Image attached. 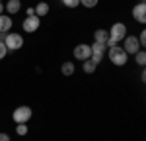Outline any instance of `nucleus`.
<instances>
[{"instance_id": "10", "label": "nucleus", "mask_w": 146, "mask_h": 141, "mask_svg": "<svg viewBox=\"0 0 146 141\" xmlns=\"http://www.w3.org/2000/svg\"><path fill=\"white\" fill-rule=\"evenodd\" d=\"M20 6H22V2H20V0H8V4H6V8H4V10H8V16H10V14L20 12Z\"/></svg>"}, {"instance_id": "8", "label": "nucleus", "mask_w": 146, "mask_h": 141, "mask_svg": "<svg viewBox=\"0 0 146 141\" xmlns=\"http://www.w3.org/2000/svg\"><path fill=\"white\" fill-rule=\"evenodd\" d=\"M133 16H135L136 22H140V23L146 22V4H144V2L136 4L135 8H133Z\"/></svg>"}, {"instance_id": "16", "label": "nucleus", "mask_w": 146, "mask_h": 141, "mask_svg": "<svg viewBox=\"0 0 146 141\" xmlns=\"http://www.w3.org/2000/svg\"><path fill=\"white\" fill-rule=\"evenodd\" d=\"M135 55H136V63H138L140 67H144V63H146V53H144V51H136Z\"/></svg>"}, {"instance_id": "25", "label": "nucleus", "mask_w": 146, "mask_h": 141, "mask_svg": "<svg viewBox=\"0 0 146 141\" xmlns=\"http://www.w3.org/2000/svg\"><path fill=\"white\" fill-rule=\"evenodd\" d=\"M27 16H35V8H27Z\"/></svg>"}, {"instance_id": "26", "label": "nucleus", "mask_w": 146, "mask_h": 141, "mask_svg": "<svg viewBox=\"0 0 146 141\" xmlns=\"http://www.w3.org/2000/svg\"><path fill=\"white\" fill-rule=\"evenodd\" d=\"M2 10H4V6H2V2H0V14H2Z\"/></svg>"}, {"instance_id": "28", "label": "nucleus", "mask_w": 146, "mask_h": 141, "mask_svg": "<svg viewBox=\"0 0 146 141\" xmlns=\"http://www.w3.org/2000/svg\"><path fill=\"white\" fill-rule=\"evenodd\" d=\"M0 2H2V0H0Z\"/></svg>"}, {"instance_id": "4", "label": "nucleus", "mask_w": 146, "mask_h": 141, "mask_svg": "<svg viewBox=\"0 0 146 141\" xmlns=\"http://www.w3.org/2000/svg\"><path fill=\"white\" fill-rule=\"evenodd\" d=\"M109 37H113V39H125L127 37V26L121 22H117V23H113L111 26V32H109Z\"/></svg>"}, {"instance_id": "22", "label": "nucleus", "mask_w": 146, "mask_h": 141, "mask_svg": "<svg viewBox=\"0 0 146 141\" xmlns=\"http://www.w3.org/2000/svg\"><path fill=\"white\" fill-rule=\"evenodd\" d=\"M101 57H103V55H92V57H90V61H92V63H96V65H98V63L101 61Z\"/></svg>"}, {"instance_id": "23", "label": "nucleus", "mask_w": 146, "mask_h": 141, "mask_svg": "<svg viewBox=\"0 0 146 141\" xmlns=\"http://www.w3.org/2000/svg\"><path fill=\"white\" fill-rule=\"evenodd\" d=\"M138 43H140V45H144V43H146V32H142V34H140V37H138Z\"/></svg>"}, {"instance_id": "9", "label": "nucleus", "mask_w": 146, "mask_h": 141, "mask_svg": "<svg viewBox=\"0 0 146 141\" xmlns=\"http://www.w3.org/2000/svg\"><path fill=\"white\" fill-rule=\"evenodd\" d=\"M10 28H12L10 16H6V14H0V34H6Z\"/></svg>"}, {"instance_id": "14", "label": "nucleus", "mask_w": 146, "mask_h": 141, "mask_svg": "<svg viewBox=\"0 0 146 141\" xmlns=\"http://www.w3.org/2000/svg\"><path fill=\"white\" fill-rule=\"evenodd\" d=\"M82 63H84V70H86L88 75H92V73H96V67H98L96 63H92L90 59H86V61H82Z\"/></svg>"}, {"instance_id": "3", "label": "nucleus", "mask_w": 146, "mask_h": 141, "mask_svg": "<svg viewBox=\"0 0 146 141\" xmlns=\"http://www.w3.org/2000/svg\"><path fill=\"white\" fill-rule=\"evenodd\" d=\"M12 117H14L16 124H27L29 117H31V108L29 106H20V108L14 110V116Z\"/></svg>"}, {"instance_id": "15", "label": "nucleus", "mask_w": 146, "mask_h": 141, "mask_svg": "<svg viewBox=\"0 0 146 141\" xmlns=\"http://www.w3.org/2000/svg\"><path fill=\"white\" fill-rule=\"evenodd\" d=\"M60 70H62V75H66V77H70L72 73H74V65L72 63H62V67H60Z\"/></svg>"}, {"instance_id": "6", "label": "nucleus", "mask_w": 146, "mask_h": 141, "mask_svg": "<svg viewBox=\"0 0 146 141\" xmlns=\"http://www.w3.org/2000/svg\"><path fill=\"white\" fill-rule=\"evenodd\" d=\"M125 51H127V55H135L136 51H140V43H138V39H136L135 35L133 37H125Z\"/></svg>"}, {"instance_id": "5", "label": "nucleus", "mask_w": 146, "mask_h": 141, "mask_svg": "<svg viewBox=\"0 0 146 141\" xmlns=\"http://www.w3.org/2000/svg\"><path fill=\"white\" fill-rule=\"evenodd\" d=\"M39 26H41V20L37 18V16H27L25 20H23V30L27 32V34H33L39 30Z\"/></svg>"}, {"instance_id": "12", "label": "nucleus", "mask_w": 146, "mask_h": 141, "mask_svg": "<svg viewBox=\"0 0 146 141\" xmlns=\"http://www.w3.org/2000/svg\"><path fill=\"white\" fill-rule=\"evenodd\" d=\"M45 14H49V4L43 0V2H39V4L35 6V16L41 18V16H45Z\"/></svg>"}, {"instance_id": "21", "label": "nucleus", "mask_w": 146, "mask_h": 141, "mask_svg": "<svg viewBox=\"0 0 146 141\" xmlns=\"http://www.w3.org/2000/svg\"><path fill=\"white\" fill-rule=\"evenodd\" d=\"M105 45H109V47H115V45H119V41H117V39H113V37H107V41H105Z\"/></svg>"}, {"instance_id": "20", "label": "nucleus", "mask_w": 146, "mask_h": 141, "mask_svg": "<svg viewBox=\"0 0 146 141\" xmlns=\"http://www.w3.org/2000/svg\"><path fill=\"white\" fill-rule=\"evenodd\" d=\"M6 53H8V49H6V45H4V41H0V59L6 57Z\"/></svg>"}, {"instance_id": "7", "label": "nucleus", "mask_w": 146, "mask_h": 141, "mask_svg": "<svg viewBox=\"0 0 146 141\" xmlns=\"http://www.w3.org/2000/svg\"><path fill=\"white\" fill-rule=\"evenodd\" d=\"M74 57L80 59V61H86V59L92 57V49L90 45H86V43H82V45H76L74 47Z\"/></svg>"}, {"instance_id": "11", "label": "nucleus", "mask_w": 146, "mask_h": 141, "mask_svg": "<svg viewBox=\"0 0 146 141\" xmlns=\"http://www.w3.org/2000/svg\"><path fill=\"white\" fill-rule=\"evenodd\" d=\"M107 37H109V32H107V30H96V34H94V39H96L98 43H103V45H105Z\"/></svg>"}, {"instance_id": "13", "label": "nucleus", "mask_w": 146, "mask_h": 141, "mask_svg": "<svg viewBox=\"0 0 146 141\" xmlns=\"http://www.w3.org/2000/svg\"><path fill=\"white\" fill-rule=\"evenodd\" d=\"M90 49H92V55H103V51H105V45L96 41L94 45H90Z\"/></svg>"}, {"instance_id": "27", "label": "nucleus", "mask_w": 146, "mask_h": 141, "mask_svg": "<svg viewBox=\"0 0 146 141\" xmlns=\"http://www.w3.org/2000/svg\"><path fill=\"white\" fill-rule=\"evenodd\" d=\"M39 2H43V0H39Z\"/></svg>"}, {"instance_id": "1", "label": "nucleus", "mask_w": 146, "mask_h": 141, "mask_svg": "<svg viewBox=\"0 0 146 141\" xmlns=\"http://www.w3.org/2000/svg\"><path fill=\"white\" fill-rule=\"evenodd\" d=\"M109 59H111L113 65H125L127 61H129V55H127V51H125L123 47L115 45V47H109Z\"/></svg>"}, {"instance_id": "18", "label": "nucleus", "mask_w": 146, "mask_h": 141, "mask_svg": "<svg viewBox=\"0 0 146 141\" xmlns=\"http://www.w3.org/2000/svg\"><path fill=\"white\" fill-rule=\"evenodd\" d=\"M62 4H64L66 8H76L80 4V0H62Z\"/></svg>"}, {"instance_id": "24", "label": "nucleus", "mask_w": 146, "mask_h": 141, "mask_svg": "<svg viewBox=\"0 0 146 141\" xmlns=\"http://www.w3.org/2000/svg\"><path fill=\"white\" fill-rule=\"evenodd\" d=\"M0 141H10V135L8 133H0Z\"/></svg>"}, {"instance_id": "19", "label": "nucleus", "mask_w": 146, "mask_h": 141, "mask_svg": "<svg viewBox=\"0 0 146 141\" xmlns=\"http://www.w3.org/2000/svg\"><path fill=\"white\" fill-rule=\"evenodd\" d=\"M98 2H100V0H80V4H84L86 8H94Z\"/></svg>"}, {"instance_id": "2", "label": "nucleus", "mask_w": 146, "mask_h": 141, "mask_svg": "<svg viewBox=\"0 0 146 141\" xmlns=\"http://www.w3.org/2000/svg\"><path fill=\"white\" fill-rule=\"evenodd\" d=\"M4 45H6V49H10V51L22 49L23 47V37L20 34H8L4 37Z\"/></svg>"}, {"instance_id": "17", "label": "nucleus", "mask_w": 146, "mask_h": 141, "mask_svg": "<svg viewBox=\"0 0 146 141\" xmlns=\"http://www.w3.org/2000/svg\"><path fill=\"white\" fill-rule=\"evenodd\" d=\"M16 133L18 135H25L27 133V124H18L16 126Z\"/></svg>"}]
</instances>
